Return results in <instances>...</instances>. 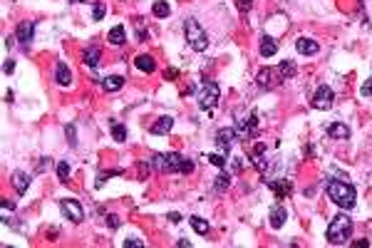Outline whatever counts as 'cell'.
Segmentation results:
<instances>
[{"mask_svg": "<svg viewBox=\"0 0 372 248\" xmlns=\"http://www.w3.org/2000/svg\"><path fill=\"white\" fill-rule=\"evenodd\" d=\"M327 196H330V201H332L335 206H340V208H352V206H355V198H357L355 189H352L350 184H345V181H330V184H327Z\"/></svg>", "mask_w": 372, "mask_h": 248, "instance_id": "cell-1", "label": "cell"}, {"mask_svg": "<svg viewBox=\"0 0 372 248\" xmlns=\"http://www.w3.org/2000/svg\"><path fill=\"white\" fill-rule=\"evenodd\" d=\"M350 233H352V218L345 216V213L335 216V218L330 221V226H327V241L335 243V246L345 243V241L350 238Z\"/></svg>", "mask_w": 372, "mask_h": 248, "instance_id": "cell-2", "label": "cell"}, {"mask_svg": "<svg viewBox=\"0 0 372 248\" xmlns=\"http://www.w3.org/2000/svg\"><path fill=\"white\" fill-rule=\"evenodd\" d=\"M184 33H186V43H189L191 50L204 52V50L209 48V35L201 30V25H199L194 18H189V20L184 23Z\"/></svg>", "mask_w": 372, "mask_h": 248, "instance_id": "cell-3", "label": "cell"}, {"mask_svg": "<svg viewBox=\"0 0 372 248\" xmlns=\"http://www.w3.org/2000/svg\"><path fill=\"white\" fill-rule=\"evenodd\" d=\"M219 97H221V90L216 82H204L201 90H199V107L211 112L216 104H219Z\"/></svg>", "mask_w": 372, "mask_h": 248, "instance_id": "cell-4", "label": "cell"}, {"mask_svg": "<svg viewBox=\"0 0 372 248\" xmlns=\"http://www.w3.org/2000/svg\"><path fill=\"white\" fill-rule=\"evenodd\" d=\"M164 171L189 174V171H194V161H191V159H184V156L176 154V151H171V154H164Z\"/></svg>", "mask_w": 372, "mask_h": 248, "instance_id": "cell-5", "label": "cell"}, {"mask_svg": "<svg viewBox=\"0 0 372 248\" xmlns=\"http://www.w3.org/2000/svg\"><path fill=\"white\" fill-rule=\"evenodd\" d=\"M60 208H62V216H65L67 221H72V223H80V221L85 218V211H82L80 201H75V198H62V201H60Z\"/></svg>", "mask_w": 372, "mask_h": 248, "instance_id": "cell-6", "label": "cell"}, {"mask_svg": "<svg viewBox=\"0 0 372 248\" xmlns=\"http://www.w3.org/2000/svg\"><path fill=\"white\" fill-rule=\"evenodd\" d=\"M332 99H335V95H332V90L327 87V85H320L318 90H315V95H313V107L315 109H330L332 107Z\"/></svg>", "mask_w": 372, "mask_h": 248, "instance_id": "cell-7", "label": "cell"}, {"mask_svg": "<svg viewBox=\"0 0 372 248\" xmlns=\"http://www.w3.org/2000/svg\"><path fill=\"white\" fill-rule=\"evenodd\" d=\"M216 142H219V147H221L224 151L233 149V144L238 142V129H233V127H224V129H219V132H216Z\"/></svg>", "mask_w": 372, "mask_h": 248, "instance_id": "cell-8", "label": "cell"}, {"mask_svg": "<svg viewBox=\"0 0 372 248\" xmlns=\"http://www.w3.org/2000/svg\"><path fill=\"white\" fill-rule=\"evenodd\" d=\"M280 80H283V77L278 75V70H271V67H263V70L258 72V77H256L258 87H263V90H273Z\"/></svg>", "mask_w": 372, "mask_h": 248, "instance_id": "cell-9", "label": "cell"}, {"mask_svg": "<svg viewBox=\"0 0 372 248\" xmlns=\"http://www.w3.org/2000/svg\"><path fill=\"white\" fill-rule=\"evenodd\" d=\"M33 33H35V23H33V20H25V23H20V28H18V40L28 48L30 40H33Z\"/></svg>", "mask_w": 372, "mask_h": 248, "instance_id": "cell-10", "label": "cell"}, {"mask_svg": "<svg viewBox=\"0 0 372 248\" xmlns=\"http://www.w3.org/2000/svg\"><path fill=\"white\" fill-rule=\"evenodd\" d=\"M30 174H25V171H13V186L18 189V194H25L28 191V186H30Z\"/></svg>", "mask_w": 372, "mask_h": 248, "instance_id": "cell-11", "label": "cell"}, {"mask_svg": "<svg viewBox=\"0 0 372 248\" xmlns=\"http://www.w3.org/2000/svg\"><path fill=\"white\" fill-rule=\"evenodd\" d=\"M55 80H57L62 87H67V85L72 82V72H70V67H67L65 62H57V67H55Z\"/></svg>", "mask_w": 372, "mask_h": 248, "instance_id": "cell-12", "label": "cell"}, {"mask_svg": "<svg viewBox=\"0 0 372 248\" xmlns=\"http://www.w3.org/2000/svg\"><path fill=\"white\" fill-rule=\"evenodd\" d=\"M276 52H278V43H276L271 35L261 38V55H263V57H273Z\"/></svg>", "mask_w": 372, "mask_h": 248, "instance_id": "cell-13", "label": "cell"}, {"mask_svg": "<svg viewBox=\"0 0 372 248\" xmlns=\"http://www.w3.org/2000/svg\"><path fill=\"white\" fill-rule=\"evenodd\" d=\"M295 48H298L300 55H315V52H318V43L310 40V38H300V40L295 43Z\"/></svg>", "mask_w": 372, "mask_h": 248, "instance_id": "cell-14", "label": "cell"}, {"mask_svg": "<svg viewBox=\"0 0 372 248\" xmlns=\"http://www.w3.org/2000/svg\"><path fill=\"white\" fill-rule=\"evenodd\" d=\"M134 65H137L141 72H154V67H156V60H154L151 55H139V57L134 60Z\"/></svg>", "mask_w": 372, "mask_h": 248, "instance_id": "cell-15", "label": "cell"}, {"mask_svg": "<svg viewBox=\"0 0 372 248\" xmlns=\"http://www.w3.org/2000/svg\"><path fill=\"white\" fill-rule=\"evenodd\" d=\"M122 85H124V77H119V75H109L102 80V87L107 92H117V90H122Z\"/></svg>", "mask_w": 372, "mask_h": 248, "instance_id": "cell-16", "label": "cell"}, {"mask_svg": "<svg viewBox=\"0 0 372 248\" xmlns=\"http://www.w3.org/2000/svg\"><path fill=\"white\" fill-rule=\"evenodd\" d=\"M327 134H330L332 139H350V129H347L345 124H340V122L330 124V127H327Z\"/></svg>", "mask_w": 372, "mask_h": 248, "instance_id": "cell-17", "label": "cell"}, {"mask_svg": "<svg viewBox=\"0 0 372 248\" xmlns=\"http://www.w3.org/2000/svg\"><path fill=\"white\" fill-rule=\"evenodd\" d=\"M171 127H174V119H171V117H161L159 122L151 124V134H166Z\"/></svg>", "mask_w": 372, "mask_h": 248, "instance_id": "cell-18", "label": "cell"}, {"mask_svg": "<svg viewBox=\"0 0 372 248\" xmlns=\"http://www.w3.org/2000/svg\"><path fill=\"white\" fill-rule=\"evenodd\" d=\"M285 218H288V213H285L283 206H276V208L271 211V226H273V228H280V226L285 223Z\"/></svg>", "mask_w": 372, "mask_h": 248, "instance_id": "cell-19", "label": "cell"}, {"mask_svg": "<svg viewBox=\"0 0 372 248\" xmlns=\"http://www.w3.org/2000/svg\"><path fill=\"white\" fill-rule=\"evenodd\" d=\"M85 65H87V67H97V65H99V48L90 45V48L85 50Z\"/></svg>", "mask_w": 372, "mask_h": 248, "instance_id": "cell-20", "label": "cell"}, {"mask_svg": "<svg viewBox=\"0 0 372 248\" xmlns=\"http://www.w3.org/2000/svg\"><path fill=\"white\" fill-rule=\"evenodd\" d=\"M107 38H109L112 45H124V43H127V40H124V28H122V25H114V28L109 30Z\"/></svg>", "mask_w": 372, "mask_h": 248, "instance_id": "cell-21", "label": "cell"}, {"mask_svg": "<svg viewBox=\"0 0 372 248\" xmlns=\"http://www.w3.org/2000/svg\"><path fill=\"white\" fill-rule=\"evenodd\" d=\"M278 75H280L283 80L293 77V75H295V62H293V60H283V62L278 65Z\"/></svg>", "mask_w": 372, "mask_h": 248, "instance_id": "cell-22", "label": "cell"}, {"mask_svg": "<svg viewBox=\"0 0 372 248\" xmlns=\"http://www.w3.org/2000/svg\"><path fill=\"white\" fill-rule=\"evenodd\" d=\"M271 189L276 191L278 198H285V196L290 194V184H288V181H271Z\"/></svg>", "mask_w": 372, "mask_h": 248, "instance_id": "cell-23", "label": "cell"}, {"mask_svg": "<svg viewBox=\"0 0 372 248\" xmlns=\"http://www.w3.org/2000/svg\"><path fill=\"white\" fill-rule=\"evenodd\" d=\"M151 10H154V15H156V18H169V13H171V8H169L166 0H156Z\"/></svg>", "mask_w": 372, "mask_h": 248, "instance_id": "cell-24", "label": "cell"}, {"mask_svg": "<svg viewBox=\"0 0 372 248\" xmlns=\"http://www.w3.org/2000/svg\"><path fill=\"white\" fill-rule=\"evenodd\" d=\"M229 184H231V176H229V174H219V176H216V184H214V191L221 194V191L229 189Z\"/></svg>", "mask_w": 372, "mask_h": 248, "instance_id": "cell-25", "label": "cell"}, {"mask_svg": "<svg viewBox=\"0 0 372 248\" xmlns=\"http://www.w3.org/2000/svg\"><path fill=\"white\" fill-rule=\"evenodd\" d=\"M191 226H194V231H196V233H201V236H204V233H209V223H206L201 216H194V218H191Z\"/></svg>", "mask_w": 372, "mask_h": 248, "instance_id": "cell-26", "label": "cell"}, {"mask_svg": "<svg viewBox=\"0 0 372 248\" xmlns=\"http://www.w3.org/2000/svg\"><path fill=\"white\" fill-rule=\"evenodd\" d=\"M253 127H256V114H248V117H246V119L236 127V129H238V132H251Z\"/></svg>", "mask_w": 372, "mask_h": 248, "instance_id": "cell-27", "label": "cell"}, {"mask_svg": "<svg viewBox=\"0 0 372 248\" xmlns=\"http://www.w3.org/2000/svg\"><path fill=\"white\" fill-rule=\"evenodd\" d=\"M112 137H114V142H124L127 139V127L124 124H114L112 127Z\"/></svg>", "mask_w": 372, "mask_h": 248, "instance_id": "cell-28", "label": "cell"}, {"mask_svg": "<svg viewBox=\"0 0 372 248\" xmlns=\"http://www.w3.org/2000/svg\"><path fill=\"white\" fill-rule=\"evenodd\" d=\"M57 179H62V181L70 179V164H67V161H60V164H57Z\"/></svg>", "mask_w": 372, "mask_h": 248, "instance_id": "cell-29", "label": "cell"}, {"mask_svg": "<svg viewBox=\"0 0 372 248\" xmlns=\"http://www.w3.org/2000/svg\"><path fill=\"white\" fill-rule=\"evenodd\" d=\"M104 10H107V8H104V3H94V8H92V18H94V20H102V18H104Z\"/></svg>", "mask_w": 372, "mask_h": 248, "instance_id": "cell-30", "label": "cell"}, {"mask_svg": "<svg viewBox=\"0 0 372 248\" xmlns=\"http://www.w3.org/2000/svg\"><path fill=\"white\" fill-rule=\"evenodd\" d=\"M209 161H211L214 166H221V169L226 166V156H224V154H209Z\"/></svg>", "mask_w": 372, "mask_h": 248, "instance_id": "cell-31", "label": "cell"}, {"mask_svg": "<svg viewBox=\"0 0 372 248\" xmlns=\"http://www.w3.org/2000/svg\"><path fill=\"white\" fill-rule=\"evenodd\" d=\"M132 246H137V248H139V246H144V241L132 236V238H127V241H124V248H132Z\"/></svg>", "mask_w": 372, "mask_h": 248, "instance_id": "cell-32", "label": "cell"}, {"mask_svg": "<svg viewBox=\"0 0 372 248\" xmlns=\"http://www.w3.org/2000/svg\"><path fill=\"white\" fill-rule=\"evenodd\" d=\"M251 5H253L251 0H238V10H241V13H248V10H251Z\"/></svg>", "mask_w": 372, "mask_h": 248, "instance_id": "cell-33", "label": "cell"}, {"mask_svg": "<svg viewBox=\"0 0 372 248\" xmlns=\"http://www.w3.org/2000/svg\"><path fill=\"white\" fill-rule=\"evenodd\" d=\"M362 95H365V97H370V95H372V77L362 85Z\"/></svg>", "mask_w": 372, "mask_h": 248, "instance_id": "cell-34", "label": "cell"}, {"mask_svg": "<svg viewBox=\"0 0 372 248\" xmlns=\"http://www.w3.org/2000/svg\"><path fill=\"white\" fill-rule=\"evenodd\" d=\"M65 132H67V142H70V144H75V127H72V124H67V129H65Z\"/></svg>", "mask_w": 372, "mask_h": 248, "instance_id": "cell-35", "label": "cell"}, {"mask_svg": "<svg viewBox=\"0 0 372 248\" xmlns=\"http://www.w3.org/2000/svg\"><path fill=\"white\" fill-rule=\"evenodd\" d=\"M3 70H5V75H10V72L15 70V62H13V60H5V65H3Z\"/></svg>", "mask_w": 372, "mask_h": 248, "instance_id": "cell-36", "label": "cell"}, {"mask_svg": "<svg viewBox=\"0 0 372 248\" xmlns=\"http://www.w3.org/2000/svg\"><path fill=\"white\" fill-rule=\"evenodd\" d=\"M107 226H109V228H117V226H119V218H117V216H107Z\"/></svg>", "mask_w": 372, "mask_h": 248, "instance_id": "cell-37", "label": "cell"}, {"mask_svg": "<svg viewBox=\"0 0 372 248\" xmlns=\"http://www.w3.org/2000/svg\"><path fill=\"white\" fill-rule=\"evenodd\" d=\"M164 77H166V80H174V77H179V70H171V67H169V70L164 72Z\"/></svg>", "mask_w": 372, "mask_h": 248, "instance_id": "cell-38", "label": "cell"}, {"mask_svg": "<svg viewBox=\"0 0 372 248\" xmlns=\"http://www.w3.org/2000/svg\"><path fill=\"white\" fill-rule=\"evenodd\" d=\"M169 221H171V223H179L181 216H179V213H169Z\"/></svg>", "mask_w": 372, "mask_h": 248, "instance_id": "cell-39", "label": "cell"}, {"mask_svg": "<svg viewBox=\"0 0 372 248\" xmlns=\"http://www.w3.org/2000/svg\"><path fill=\"white\" fill-rule=\"evenodd\" d=\"M179 246H181V248H189V246H191V241H186V238H181V241H179Z\"/></svg>", "mask_w": 372, "mask_h": 248, "instance_id": "cell-40", "label": "cell"}, {"mask_svg": "<svg viewBox=\"0 0 372 248\" xmlns=\"http://www.w3.org/2000/svg\"><path fill=\"white\" fill-rule=\"evenodd\" d=\"M70 3H87V0H70Z\"/></svg>", "mask_w": 372, "mask_h": 248, "instance_id": "cell-41", "label": "cell"}]
</instances>
